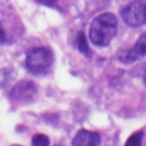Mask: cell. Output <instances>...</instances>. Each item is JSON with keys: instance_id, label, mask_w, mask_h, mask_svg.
<instances>
[{"instance_id": "1", "label": "cell", "mask_w": 146, "mask_h": 146, "mask_svg": "<svg viewBox=\"0 0 146 146\" xmlns=\"http://www.w3.org/2000/svg\"><path fill=\"white\" fill-rule=\"evenodd\" d=\"M117 31V18L112 13L98 15L90 24L89 38L92 44L106 47L113 40Z\"/></svg>"}, {"instance_id": "2", "label": "cell", "mask_w": 146, "mask_h": 146, "mask_svg": "<svg viewBox=\"0 0 146 146\" xmlns=\"http://www.w3.org/2000/svg\"><path fill=\"white\" fill-rule=\"evenodd\" d=\"M54 63V56L50 49L44 47L32 48L26 54L25 65L30 73L40 75L50 71Z\"/></svg>"}, {"instance_id": "3", "label": "cell", "mask_w": 146, "mask_h": 146, "mask_svg": "<svg viewBox=\"0 0 146 146\" xmlns=\"http://www.w3.org/2000/svg\"><path fill=\"white\" fill-rule=\"evenodd\" d=\"M124 23L130 27L146 25V0H136L127 5L121 11Z\"/></svg>"}, {"instance_id": "4", "label": "cell", "mask_w": 146, "mask_h": 146, "mask_svg": "<svg viewBox=\"0 0 146 146\" xmlns=\"http://www.w3.org/2000/svg\"><path fill=\"white\" fill-rule=\"evenodd\" d=\"M35 94L36 86L32 81L23 80L11 88L9 92V98L17 103H27L34 98Z\"/></svg>"}, {"instance_id": "5", "label": "cell", "mask_w": 146, "mask_h": 146, "mask_svg": "<svg viewBox=\"0 0 146 146\" xmlns=\"http://www.w3.org/2000/svg\"><path fill=\"white\" fill-rule=\"evenodd\" d=\"M145 56H146V34H141L136 41L135 46L120 56V60L125 64H130L144 58Z\"/></svg>"}, {"instance_id": "6", "label": "cell", "mask_w": 146, "mask_h": 146, "mask_svg": "<svg viewBox=\"0 0 146 146\" xmlns=\"http://www.w3.org/2000/svg\"><path fill=\"white\" fill-rule=\"evenodd\" d=\"M99 144L100 135L87 129H80L72 140V146H99Z\"/></svg>"}, {"instance_id": "7", "label": "cell", "mask_w": 146, "mask_h": 146, "mask_svg": "<svg viewBox=\"0 0 146 146\" xmlns=\"http://www.w3.org/2000/svg\"><path fill=\"white\" fill-rule=\"evenodd\" d=\"M76 47L79 49V51L84 55L86 57H91V50L88 46V42H87V39L84 36V33L82 31H79L78 32V36H76Z\"/></svg>"}, {"instance_id": "8", "label": "cell", "mask_w": 146, "mask_h": 146, "mask_svg": "<svg viewBox=\"0 0 146 146\" xmlns=\"http://www.w3.org/2000/svg\"><path fill=\"white\" fill-rule=\"evenodd\" d=\"M143 136H144V131H143V130H138V131L133 132V133L127 139L124 146H141Z\"/></svg>"}, {"instance_id": "9", "label": "cell", "mask_w": 146, "mask_h": 146, "mask_svg": "<svg viewBox=\"0 0 146 146\" xmlns=\"http://www.w3.org/2000/svg\"><path fill=\"white\" fill-rule=\"evenodd\" d=\"M49 138L43 133H36L32 137V146H49Z\"/></svg>"}, {"instance_id": "10", "label": "cell", "mask_w": 146, "mask_h": 146, "mask_svg": "<svg viewBox=\"0 0 146 146\" xmlns=\"http://www.w3.org/2000/svg\"><path fill=\"white\" fill-rule=\"evenodd\" d=\"M7 42V36H6V33H5V30L2 29L1 24H0V43L3 44Z\"/></svg>"}, {"instance_id": "11", "label": "cell", "mask_w": 146, "mask_h": 146, "mask_svg": "<svg viewBox=\"0 0 146 146\" xmlns=\"http://www.w3.org/2000/svg\"><path fill=\"white\" fill-rule=\"evenodd\" d=\"M38 2L44 6H48V7H54L56 3V0H38Z\"/></svg>"}, {"instance_id": "12", "label": "cell", "mask_w": 146, "mask_h": 146, "mask_svg": "<svg viewBox=\"0 0 146 146\" xmlns=\"http://www.w3.org/2000/svg\"><path fill=\"white\" fill-rule=\"evenodd\" d=\"M143 81H144V84L146 87V67H145V71H144V76H143Z\"/></svg>"}]
</instances>
